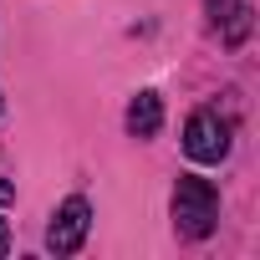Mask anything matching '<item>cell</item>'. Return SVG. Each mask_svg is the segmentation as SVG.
<instances>
[{
    "label": "cell",
    "instance_id": "cell-1",
    "mask_svg": "<svg viewBox=\"0 0 260 260\" xmlns=\"http://www.w3.org/2000/svg\"><path fill=\"white\" fill-rule=\"evenodd\" d=\"M214 224H219V194H214V184L184 174L174 184V235L179 240H209Z\"/></svg>",
    "mask_w": 260,
    "mask_h": 260
},
{
    "label": "cell",
    "instance_id": "cell-2",
    "mask_svg": "<svg viewBox=\"0 0 260 260\" xmlns=\"http://www.w3.org/2000/svg\"><path fill=\"white\" fill-rule=\"evenodd\" d=\"M184 153L194 164H224L230 158V122L209 107H199L189 122H184Z\"/></svg>",
    "mask_w": 260,
    "mask_h": 260
},
{
    "label": "cell",
    "instance_id": "cell-3",
    "mask_svg": "<svg viewBox=\"0 0 260 260\" xmlns=\"http://www.w3.org/2000/svg\"><path fill=\"white\" fill-rule=\"evenodd\" d=\"M87 230H92V204L82 194H72V199H61V209L46 224V250L51 255H77L87 245Z\"/></svg>",
    "mask_w": 260,
    "mask_h": 260
},
{
    "label": "cell",
    "instance_id": "cell-4",
    "mask_svg": "<svg viewBox=\"0 0 260 260\" xmlns=\"http://www.w3.org/2000/svg\"><path fill=\"white\" fill-rule=\"evenodd\" d=\"M127 133H133V138H153L158 133V127H164V97L158 92H138L133 102H127Z\"/></svg>",
    "mask_w": 260,
    "mask_h": 260
},
{
    "label": "cell",
    "instance_id": "cell-5",
    "mask_svg": "<svg viewBox=\"0 0 260 260\" xmlns=\"http://www.w3.org/2000/svg\"><path fill=\"white\" fill-rule=\"evenodd\" d=\"M6 250H11V224L0 219V255H6Z\"/></svg>",
    "mask_w": 260,
    "mask_h": 260
},
{
    "label": "cell",
    "instance_id": "cell-6",
    "mask_svg": "<svg viewBox=\"0 0 260 260\" xmlns=\"http://www.w3.org/2000/svg\"><path fill=\"white\" fill-rule=\"evenodd\" d=\"M16 199V184H6V179H0V204H11Z\"/></svg>",
    "mask_w": 260,
    "mask_h": 260
}]
</instances>
